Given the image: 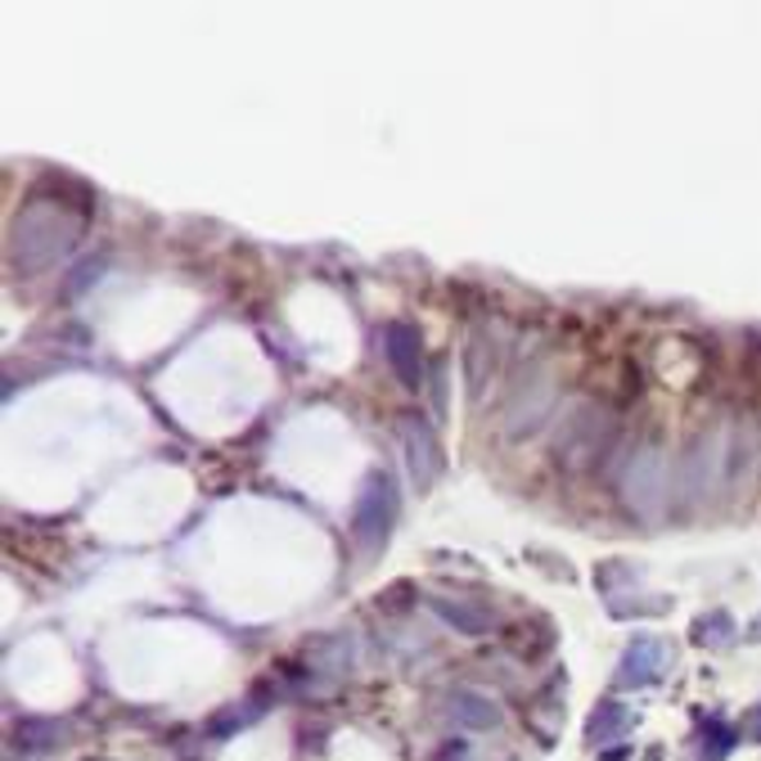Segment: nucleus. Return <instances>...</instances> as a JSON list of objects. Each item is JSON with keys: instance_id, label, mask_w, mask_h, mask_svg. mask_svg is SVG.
I'll use <instances>...</instances> for the list:
<instances>
[{"instance_id": "nucleus-3", "label": "nucleus", "mask_w": 761, "mask_h": 761, "mask_svg": "<svg viewBox=\"0 0 761 761\" xmlns=\"http://www.w3.org/2000/svg\"><path fill=\"white\" fill-rule=\"evenodd\" d=\"M460 707H464V721H468V726H492V721H496L492 703H483V698H460Z\"/></svg>"}, {"instance_id": "nucleus-2", "label": "nucleus", "mask_w": 761, "mask_h": 761, "mask_svg": "<svg viewBox=\"0 0 761 761\" xmlns=\"http://www.w3.org/2000/svg\"><path fill=\"white\" fill-rule=\"evenodd\" d=\"M658 662H662V653H658L653 644H640V649H631V658L622 662V685H640V681H653Z\"/></svg>"}, {"instance_id": "nucleus-1", "label": "nucleus", "mask_w": 761, "mask_h": 761, "mask_svg": "<svg viewBox=\"0 0 761 761\" xmlns=\"http://www.w3.org/2000/svg\"><path fill=\"white\" fill-rule=\"evenodd\" d=\"M613 438V419L599 406H577L573 415L563 419V433H559V460L563 468H586L591 460H599V451Z\"/></svg>"}]
</instances>
